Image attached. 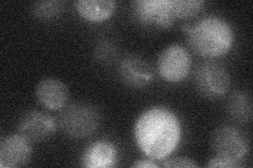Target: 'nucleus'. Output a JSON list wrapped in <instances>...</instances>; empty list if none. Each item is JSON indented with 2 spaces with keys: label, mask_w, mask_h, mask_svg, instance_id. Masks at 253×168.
I'll return each instance as SVG.
<instances>
[{
  "label": "nucleus",
  "mask_w": 253,
  "mask_h": 168,
  "mask_svg": "<svg viewBox=\"0 0 253 168\" xmlns=\"http://www.w3.org/2000/svg\"><path fill=\"white\" fill-rule=\"evenodd\" d=\"M181 137L176 115L168 108L155 106L145 110L134 125V139L147 157L162 160L172 154Z\"/></svg>",
  "instance_id": "1"
},
{
  "label": "nucleus",
  "mask_w": 253,
  "mask_h": 168,
  "mask_svg": "<svg viewBox=\"0 0 253 168\" xmlns=\"http://www.w3.org/2000/svg\"><path fill=\"white\" fill-rule=\"evenodd\" d=\"M183 30L191 49L206 58L220 57L233 45L234 34L231 26L216 16H208L193 25H184Z\"/></svg>",
  "instance_id": "2"
},
{
  "label": "nucleus",
  "mask_w": 253,
  "mask_h": 168,
  "mask_svg": "<svg viewBox=\"0 0 253 168\" xmlns=\"http://www.w3.org/2000/svg\"><path fill=\"white\" fill-rule=\"evenodd\" d=\"M101 115L92 104L77 102L66 105L60 111L58 124L61 131L71 138L90 137L100 125Z\"/></svg>",
  "instance_id": "3"
},
{
  "label": "nucleus",
  "mask_w": 253,
  "mask_h": 168,
  "mask_svg": "<svg viewBox=\"0 0 253 168\" xmlns=\"http://www.w3.org/2000/svg\"><path fill=\"white\" fill-rule=\"evenodd\" d=\"M194 81L197 91L204 97L217 99L228 93L231 78L223 65L215 61H205L197 67Z\"/></svg>",
  "instance_id": "4"
},
{
  "label": "nucleus",
  "mask_w": 253,
  "mask_h": 168,
  "mask_svg": "<svg viewBox=\"0 0 253 168\" xmlns=\"http://www.w3.org/2000/svg\"><path fill=\"white\" fill-rule=\"evenodd\" d=\"M131 10L137 23L147 29H169L175 20L171 0H135L131 2Z\"/></svg>",
  "instance_id": "5"
},
{
  "label": "nucleus",
  "mask_w": 253,
  "mask_h": 168,
  "mask_svg": "<svg viewBox=\"0 0 253 168\" xmlns=\"http://www.w3.org/2000/svg\"><path fill=\"white\" fill-rule=\"evenodd\" d=\"M211 146L217 157L241 164L249 151L245 135L233 126L221 125L211 135Z\"/></svg>",
  "instance_id": "6"
},
{
  "label": "nucleus",
  "mask_w": 253,
  "mask_h": 168,
  "mask_svg": "<svg viewBox=\"0 0 253 168\" xmlns=\"http://www.w3.org/2000/svg\"><path fill=\"white\" fill-rule=\"evenodd\" d=\"M157 70L167 82L177 83L185 80L191 70V57L184 46L171 44L158 56Z\"/></svg>",
  "instance_id": "7"
},
{
  "label": "nucleus",
  "mask_w": 253,
  "mask_h": 168,
  "mask_svg": "<svg viewBox=\"0 0 253 168\" xmlns=\"http://www.w3.org/2000/svg\"><path fill=\"white\" fill-rule=\"evenodd\" d=\"M17 131L20 135L30 143H38L49 139L56 131V122L42 111L36 109L23 113L17 123Z\"/></svg>",
  "instance_id": "8"
},
{
  "label": "nucleus",
  "mask_w": 253,
  "mask_h": 168,
  "mask_svg": "<svg viewBox=\"0 0 253 168\" xmlns=\"http://www.w3.org/2000/svg\"><path fill=\"white\" fill-rule=\"evenodd\" d=\"M118 76L122 81L133 89H142L151 84L154 79L152 66L141 56L126 55L118 63Z\"/></svg>",
  "instance_id": "9"
},
{
  "label": "nucleus",
  "mask_w": 253,
  "mask_h": 168,
  "mask_svg": "<svg viewBox=\"0 0 253 168\" xmlns=\"http://www.w3.org/2000/svg\"><path fill=\"white\" fill-rule=\"evenodd\" d=\"M32 155L30 142L18 134H9L0 143V167L18 168L29 163Z\"/></svg>",
  "instance_id": "10"
},
{
  "label": "nucleus",
  "mask_w": 253,
  "mask_h": 168,
  "mask_svg": "<svg viewBox=\"0 0 253 168\" xmlns=\"http://www.w3.org/2000/svg\"><path fill=\"white\" fill-rule=\"evenodd\" d=\"M36 99L41 105L50 110H59L67 105L69 90L62 81L55 78H45L36 86Z\"/></svg>",
  "instance_id": "11"
},
{
  "label": "nucleus",
  "mask_w": 253,
  "mask_h": 168,
  "mask_svg": "<svg viewBox=\"0 0 253 168\" xmlns=\"http://www.w3.org/2000/svg\"><path fill=\"white\" fill-rule=\"evenodd\" d=\"M116 148L112 143L97 141L84 153L82 165L85 167H112L116 162Z\"/></svg>",
  "instance_id": "12"
},
{
  "label": "nucleus",
  "mask_w": 253,
  "mask_h": 168,
  "mask_svg": "<svg viewBox=\"0 0 253 168\" xmlns=\"http://www.w3.org/2000/svg\"><path fill=\"white\" fill-rule=\"evenodd\" d=\"M113 0H79L76 2V11L85 20L100 22L109 19L115 11Z\"/></svg>",
  "instance_id": "13"
},
{
  "label": "nucleus",
  "mask_w": 253,
  "mask_h": 168,
  "mask_svg": "<svg viewBox=\"0 0 253 168\" xmlns=\"http://www.w3.org/2000/svg\"><path fill=\"white\" fill-rule=\"evenodd\" d=\"M226 107L234 122L246 124L252 120V98L246 91H235L229 95Z\"/></svg>",
  "instance_id": "14"
},
{
  "label": "nucleus",
  "mask_w": 253,
  "mask_h": 168,
  "mask_svg": "<svg viewBox=\"0 0 253 168\" xmlns=\"http://www.w3.org/2000/svg\"><path fill=\"white\" fill-rule=\"evenodd\" d=\"M203 0H171L174 18L186 19L195 17L205 7Z\"/></svg>",
  "instance_id": "15"
},
{
  "label": "nucleus",
  "mask_w": 253,
  "mask_h": 168,
  "mask_svg": "<svg viewBox=\"0 0 253 168\" xmlns=\"http://www.w3.org/2000/svg\"><path fill=\"white\" fill-rule=\"evenodd\" d=\"M63 11V2L58 0L37 1L32 5V13L36 18L42 20H53L61 15Z\"/></svg>",
  "instance_id": "16"
},
{
  "label": "nucleus",
  "mask_w": 253,
  "mask_h": 168,
  "mask_svg": "<svg viewBox=\"0 0 253 168\" xmlns=\"http://www.w3.org/2000/svg\"><path fill=\"white\" fill-rule=\"evenodd\" d=\"M94 58L102 65H107L114 61L118 54L117 44L109 38H102L98 40L94 46Z\"/></svg>",
  "instance_id": "17"
},
{
  "label": "nucleus",
  "mask_w": 253,
  "mask_h": 168,
  "mask_svg": "<svg viewBox=\"0 0 253 168\" xmlns=\"http://www.w3.org/2000/svg\"><path fill=\"white\" fill-rule=\"evenodd\" d=\"M164 167H197V164L193 160L186 158V157H177L166 160V162L163 164Z\"/></svg>",
  "instance_id": "18"
},
{
  "label": "nucleus",
  "mask_w": 253,
  "mask_h": 168,
  "mask_svg": "<svg viewBox=\"0 0 253 168\" xmlns=\"http://www.w3.org/2000/svg\"><path fill=\"white\" fill-rule=\"evenodd\" d=\"M241 164L229 161V160L219 158L215 156L213 159H210L207 163V167H223V168H232V167H240Z\"/></svg>",
  "instance_id": "19"
},
{
  "label": "nucleus",
  "mask_w": 253,
  "mask_h": 168,
  "mask_svg": "<svg viewBox=\"0 0 253 168\" xmlns=\"http://www.w3.org/2000/svg\"><path fill=\"white\" fill-rule=\"evenodd\" d=\"M133 167H157V165L153 163L151 160H145V161H138L134 163Z\"/></svg>",
  "instance_id": "20"
}]
</instances>
